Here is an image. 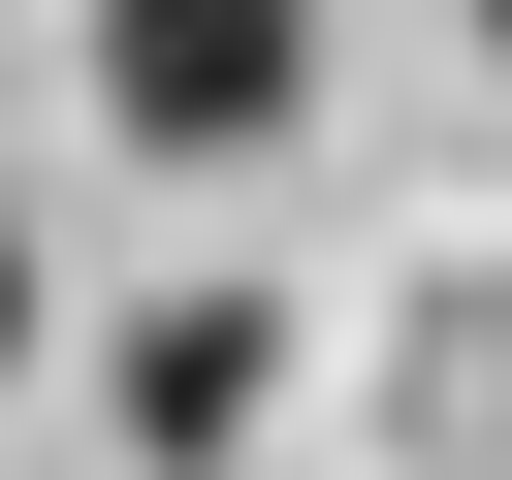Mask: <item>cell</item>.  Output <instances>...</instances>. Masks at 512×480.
Masks as SVG:
<instances>
[{"mask_svg":"<svg viewBox=\"0 0 512 480\" xmlns=\"http://www.w3.org/2000/svg\"><path fill=\"white\" fill-rule=\"evenodd\" d=\"M256 416H288V288H160V320H128V448H160V480H224Z\"/></svg>","mask_w":512,"mask_h":480,"instance_id":"2","label":"cell"},{"mask_svg":"<svg viewBox=\"0 0 512 480\" xmlns=\"http://www.w3.org/2000/svg\"><path fill=\"white\" fill-rule=\"evenodd\" d=\"M480 64H512V0H480Z\"/></svg>","mask_w":512,"mask_h":480,"instance_id":"4","label":"cell"},{"mask_svg":"<svg viewBox=\"0 0 512 480\" xmlns=\"http://www.w3.org/2000/svg\"><path fill=\"white\" fill-rule=\"evenodd\" d=\"M0 384H32V192H0Z\"/></svg>","mask_w":512,"mask_h":480,"instance_id":"3","label":"cell"},{"mask_svg":"<svg viewBox=\"0 0 512 480\" xmlns=\"http://www.w3.org/2000/svg\"><path fill=\"white\" fill-rule=\"evenodd\" d=\"M320 96V0H96V128L128 160H288Z\"/></svg>","mask_w":512,"mask_h":480,"instance_id":"1","label":"cell"}]
</instances>
